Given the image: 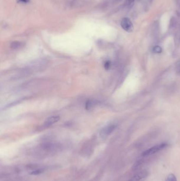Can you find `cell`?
Wrapping results in <instances>:
<instances>
[{
    "label": "cell",
    "instance_id": "1",
    "mask_svg": "<svg viewBox=\"0 0 180 181\" xmlns=\"http://www.w3.org/2000/svg\"><path fill=\"white\" fill-rule=\"evenodd\" d=\"M168 146V145L166 143H161L160 145H158L155 146H153L150 148L148 149V150L145 151L142 153L143 156H148L152 155L154 153H156L160 151H162L163 149L165 148Z\"/></svg>",
    "mask_w": 180,
    "mask_h": 181
},
{
    "label": "cell",
    "instance_id": "2",
    "mask_svg": "<svg viewBox=\"0 0 180 181\" xmlns=\"http://www.w3.org/2000/svg\"><path fill=\"white\" fill-rule=\"evenodd\" d=\"M120 25L124 30L129 33L132 32L134 29L132 23L130 19L127 18H123L121 21Z\"/></svg>",
    "mask_w": 180,
    "mask_h": 181
},
{
    "label": "cell",
    "instance_id": "3",
    "mask_svg": "<svg viewBox=\"0 0 180 181\" xmlns=\"http://www.w3.org/2000/svg\"><path fill=\"white\" fill-rule=\"evenodd\" d=\"M116 128V126L114 124L107 126L100 131V136L102 137H106L109 135L110 133H112Z\"/></svg>",
    "mask_w": 180,
    "mask_h": 181
},
{
    "label": "cell",
    "instance_id": "4",
    "mask_svg": "<svg viewBox=\"0 0 180 181\" xmlns=\"http://www.w3.org/2000/svg\"><path fill=\"white\" fill-rule=\"evenodd\" d=\"M60 120V117L59 116H53L49 117L45 120L44 123V126L45 127H49L53 124L57 122Z\"/></svg>",
    "mask_w": 180,
    "mask_h": 181
},
{
    "label": "cell",
    "instance_id": "5",
    "mask_svg": "<svg viewBox=\"0 0 180 181\" xmlns=\"http://www.w3.org/2000/svg\"><path fill=\"white\" fill-rule=\"evenodd\" d=\"M148 176V173L146 171H142L135 175L130 181H139Z\"/></svg>",
    "mask_w": 180,
    "mask_h": 181
},
{
    "label": "cell",
    "instance_id": "6",
    "mask_svg": "<svg viewBox=\"0 0 180 181\" xmlns=\"http://www.w3.org/2000/svg\"><path fill=\"white\" fill-rule=\"evenodd\" d=\"M96 104V102L94 100H88L86 102L85 108L87 110H89L93 108Z\"/></svg>",
    "mask_w": 180,
    "mask_h": 181
},
{
    "label": "cell",
    "instance_id": "7",
    "mask_svg": "<svg viewBox=\"0 0 180 181\" xmlns=\"http://www.w3.org/2000/svg\"><path fill=\"white\" fill-rule=\"evenodd\" d=\"M22 43L20 42V41H13L11 44V48H14V49H17V48H19L22 46Z\"/></svg>",
    "mask_w": 180,
    "mask_h": 181
},
{
    "label": "cell",
    "instance_id": "8",
    "mask_svg": "<svg viewBox=\"0 0 180 181\" xmlns=\"http://www.w3.org/2000/svg\"><path fill=\"white\" fill-rule=\"evenodd\" d=\"M166 181H177V180L176 178V176L174 174H170L166 177Z\"/></svg>",
    "mask_w": 180,
    "mask_h": 181
},
{
    "label": "cell",
    "instance_id": "9",
    "mask_svg": "<svg viewBox=\"0 0 180 181\" xmlns=\"http://www.w3.org/2000/svg\"><path fill=\"white\" fill-rule=\"evenodd\" d=\"M135 0H126V4L128 8H131L133 6Z\"/></svg>",
    "mask_w": 180,
    "mask_h": 181
},
{
    "label": "cell",
    "instance_id": "10",
    "mask_svg": "<svg viewBox=\"0 0 180 181\" xmlns=\"http://www.w3.org/2000/svg\"><path fill=\"white\" fill-rule=\"evenodd\" d=\"M153 51L156 53H161L162 51V48L158 46H156L153 48Z\"/></svg>",
    "mask_w": 180,
    "mask_h": 181
},
{
    "label": "cell",
    "instance_id": "11",
    "mask_svg": "<svg viewBox=\"0 0 180 181\" xmlns=\"http://www.w3.org/2000/svg\"><path fill=\"white\" fill-rule=\"evenodd\" d=\"M110 66H111V62H110L109 60H107L106 61L105 63L104 64V67L106 70H109L110 68Z\"/></svg>",
    "mask_w": 180,
    "mask_h": 181
},
{
    "label": "cell",
    "instance_id": "12",
    "mask_svg": "<svg viewBox=\"0 0 180 181\" xmlns=\"http://www.w3.org/2000/svg\"><path fill=\"white\" fill-rule=\"evenodd\" d=\"M30 0H18V2L22 3H28L29 2Z\"/></svg>",
    "mask_w": 180,
    "mask_h": 181
},
{
    "label": "cell",
    "instance_id": "13",
    "mask_svg": "<svg viewBox=\"0 0 180 181\" xmlns=\"http://www.w3.org/2000/svg\"><path fill=\"white\" fill-rule=\"evenodd\" d=\"M176 69H177V70H178V73L180 74V63H179V64H178Z\"/></svg>",
    "mask_w": 180,
    "mask_h": 181
}]
</instances>
